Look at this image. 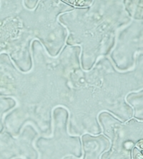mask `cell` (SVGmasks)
Segmentation results:
<instances>
[{
	"label": "cell",
	"mask_w": 143,
	"mask_h": 159,
	"mask_svg": "<svg viewBox=\"0 0 143 159\" xmlns=\"http://www.w3.org/2000/svg\"><path fill=\"white\" fill-rule=\"evenodd\" d=\"M66 3H69L71 5L76 6V7H86L88 6L91 2V1H85V0H72V1H69V0H66L64 1Z\"/></svg>",
	"instance_id": "6da1fadb"
},
{
	"label": "cell",
	"mask_w": 143,
	"mask_h": 159,
	"mask_svg": "<svg viewBox=\"0 0 143 159\" xmlns=\"http://www.w3.org/2000/svg\"><path fill=\"white\" fill-rule=\"evenodd\" d=\"M133 156H134V159H142V156L141 153H140V152L136 148L134 150V154H133Z\"/></svg>",
	"instance_id": "7a4b0ae2"
}]
</instances>
